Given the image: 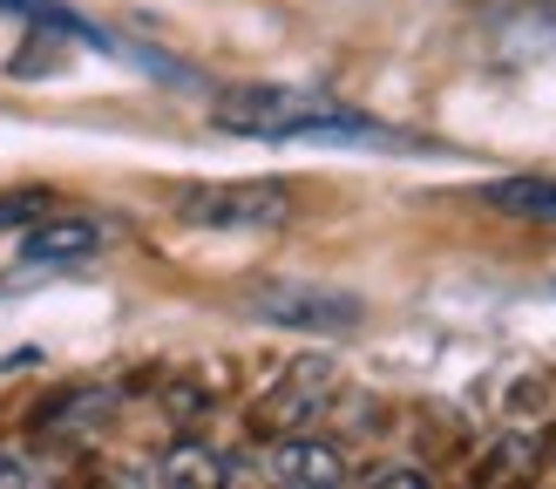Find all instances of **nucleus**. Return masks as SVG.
I'll return each mask as SVG.
<instances>
[{
  "mask_svg": "<svg viewBox=\"0 0 556 489\" xmlns=\"http://www.w3.org/2000/svg\"><path fill=\"white\" fill-rule=\"evenodd\" d=\"M211 123L252 143H359V150H414V136L387 129L346 109L340 96L305 89V82H238L211 102Z\"/></svg>",
  "mask_w": 556,
  "mask_h": 489,
  "instance_id": "nucleus-1",
  "label": "nucleus"
},
{
  "mask_svg": "<svg viewBox=\"0 0 556 489\" xmlns=\"http://www.w3.org/2000/svg\"><path fill=\"white\" fill-rule=\"evenodd\" d=\"M177 217L198 231H271L292 217V184L252 177V184H190L177 198Z\"/></svg>",
  "mask_w": 556,
  "mask_h": 489,
  "instance_id": "nucleus-2",
  "label": "nucleus"
},
{
  "mask_svg": "<svg viewBox=\"0 0 556 489\" xmlns=\"http://www.w3.org/2000/svg\"><path fill=\"white\" fill-rule=\"evenodd\" d=\"M252 313L265 326H292V334H353L359 319H367V306H359L353 292L340 286H258L252 292Z\"/></svg>",
  "mask_w": 556,
  "mask_h": 489,
  "instance_id": "nucleus-3",
  "label": "nucleus"
},
{
  "mask_svg": "<svg viewBox=\"0 0 556 489\" xmlns=\"http://www.w3.org/2000/svg\"><path fill=\"white\" fill-rule=\"evenodd\" d=\"M326 380H332V374H326L319 361H305V388H326ZM271 415H278V422H305V415H319V408L299 394V374H292V388H286V394H271Z\"/></svg>",
  "mask_w": 556,
  "mask_h": 489,
  "instance_id": "nucleus-8",
  "label": "nucleus"
},
{
  "mask_svg": "<svg viewBox=\"0 0 556 489\" xmlns=\"http://www.w3.org/2000/svg\"><path fill=\"white\" fill-rule=\"evenodd\" d=\"M41 469H27V462L21 455H8V449H0V482H35Z\"/></svg>",
  "mask_w": 556,
  "mask_h": 489,
  "instance_id": "nucleus-10",
  "label": "nucleus"
},
{
  "mask_svg": "<svg viewBox=\"0 0 556 489\" xmlns=\"http://www.w3.org/2000/svg\"><path fill=\"white\" fill-rule=\"evenodd\" d=\"M35 217H48V190H14V198H0V231L8 225H35Z\"/></svg>",
  "mask_w": 556,
  "mask_h": 489,
  "instance_id": "nucleus-9",
  "label": "nucleus"
},
{
  "mask_svg": "<svg viewBox=\"0 0 556 489\" xmlns=\"http://www.w3.org/2000/svg\"><path fill=\"white\" fill-rule=\"evenodd\" d=\"M102 252V225L96 217H35L21 231V265H81Z\"/></svg>",
  "mask_w": 556,
  "mask_h": 489,
  "instance_id": "nucleus-5",
  "label": "nucleus"
},
{
  "mask_svg": "<svg viewBox=\"0 0 556 489\" xmlns=\"http://www.w3.org/2000/svg\"><path fill=\"white\" fill-rule=\"evenodd\" d=\"M482 204L522 225H556V177H495L482 184Z\"/></svg>",
  "mask_w": 556,
  "mask_h": 489,
  "instance_id": "nucleus-6",
  "label": "nucleus"
},
{
  "mask_svg": "<svg viewBox=\"0 0 556 489\" xmlns=\"http://www.w3.org/2000/svg\"><path fill=\"white\" fill-rule=\"evenodd\" d=\"M150 482H231V469H225V455L184 442V449H170V455L150 469Z\"/></svg>",
  "mask_w": 556,
  "mask_h": 489,
  "instance_id": "nucleus-7",
  "label": "nucleus"
},
{
  "mask_svg": "<svg viewBox=\"0 0 556 489\" xmlns=\"http://www.w3.org/2000/svg\"><path fill=\"white\" fill-rule=\"evenodd\" d=\"M374 482H428L421 469H374Z\"/></svg>",
  "mask_w": 556,
  "mask_h": 489,
  "instance_id": "nucleus-11",
  "label": "nucleus"
},
{
  "mask_svg": "<svg viewBox=\"0 0 556 489\" xmlns=\"http://www.w3.org/2000/svg\"><path fill=\"white\" fill-rule=\"evenodd\" d=\"M265 482H286V489H332L346 482V455L319 442V435H286V442L265 449Z\"/></svg>",
  "mask_w": 556,
  "mask_h": 489,
  "instance_id": "nucleus-4",
  "label": "nucleus"
}]
</instances>
